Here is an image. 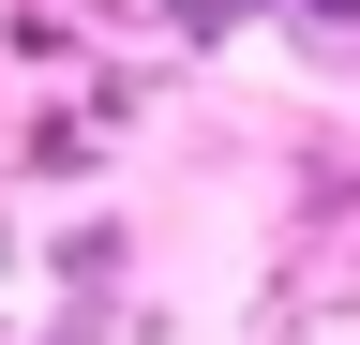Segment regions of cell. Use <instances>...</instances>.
<instances>
[{
	"label": "cell",
	"instance_id": "obj_1",
	"mask_svg": "<svg viewBox=\"0 0 360 345\" xmlns=\"http://www.w3.org/2000/svg\"><path fill=\"white\" fill-rule=\"evenodd\" d=\"M105 330H120V315H105V300H60V315H45L30 345H105Z\"/></svg>",
	"mask_w": 360,
	"mask_h": 345
}]
</instances>
